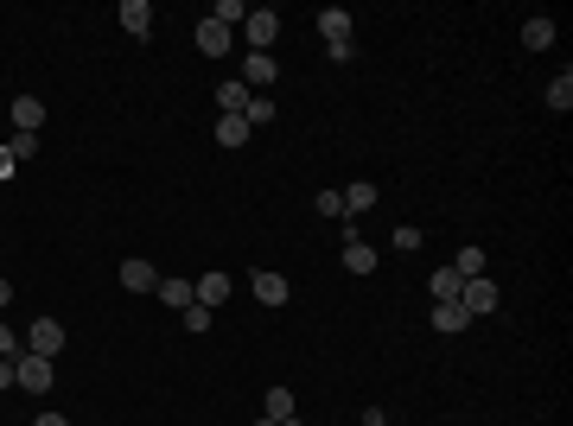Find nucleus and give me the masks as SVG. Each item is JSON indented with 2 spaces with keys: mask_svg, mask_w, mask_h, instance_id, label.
I'll return each instance as SVG.
<instances>
[{
  "mask_svg": "<svg viewBox=\"0 0 573 426\" xmlns=\"http://www.w3.org/2000/svg\"><path fill=\"white\" fill-rule=\"evenodd\" d=\"M13 382L20 388H32V395H51V357H32V350H20V357H13Z\"/></svg>",
  "mask_w": 573,
  "mask_h": 426,
  "instance_id": "f257e3e1",
  "label": "nucleus"
},
{
  "mask_svg": "<svg viewBox=\"0 0 573 426\" xmlns=\"http://www.w3.org/2000/svg\"><path fill=\"white\" fill-rule=\"evenodd\" d=\"M523 45H529V51H548V45H554V20H548V13H529V20H523Z\"/></svg>",
  "mask_w": 573,
  "mask_h": 426,
  "instance_id": "2eb2a0df",
  "label": "nucleus"
},
{
  "mask_svg": "<svg viewBox=\"0 0 573 426\" xmlns=\"http://www.w3.org/2000/svg\"><path fill=\"white\" fill-rule=\"evenodd\" d=\"M39 121H45V102L39 96H20L13 102V134H39Z\"/></svg>",
  "mask_w": 573,
  "mask_h": 426,
  "instance_id": "dca6fc26",
  "label": "nucleus"
},
{
  "mask_svg": "<svg viewBox=\"0 0 573 426\" xmlns=\"http://www.w3.org/2000/svg\"><path fill=\"white\" fill-rule=\"evenodd\" d=\"M249 96H255V90H249L242 77H230V83L217 90V109H224V115H242V109H249Z\"/></svg>",
  "mask_w": 573,
  "mask_h": 426,
  "instance_id": "6ab92c4d",
  "label": "nucleus"
},
{
  "mask_svg": "<svg viewBox=\"0 0 573 426\" xmlns=\"http://www.w3.org/2000/svg\"><path fill=\"white\" fill-rule=\"evenodd\" d=\"M344 267H350V274H376V248L357 236V223H350V236H344Z\"/></svg>",
  "mask_w": 573,
  "mask_h": 426,
  "instance_id": "1a4fd4ad",
  "label": "nucleus"
},
{
  "mask_svg": "<svg viewBox=\"0 0 573 426\" xmlns=\"http://www.w3.org/2000/svg\"><path fill=\"white\" fill-rule=\"evenodd\" d=\"M280 77V64H274V51H249L242 57V83L255 90V96H268V83Z\"/></svg>",
  "mask_w": 573,
  "mask_h": 426,
  "instance_id": "20e7f679",
  "label": "nucleus"
},
{
  "mask_svg": "<svg viewBox=\"0 0 573 426\" xmlns=\"http://www.w3.org/2000/svg\"><path fill=\"white\" fill-rule=\"evenodd\" d=\"M26 350H32V357H51V363H57V350H64V325H57V318H39V325L26 331Z\"/></svg>",
  "mask_w": 573,
  "mask_h": 426,
  "instance_id": "39448f33",
  "label": "nucleus"
},
{
  "mask_svg": "<svg viewBox=\"0 0 573 426\" xmlns=\"http://www.w3.org/2000/svg\"><path fill=\"white\" fill-rule=\"evenodd\" d=\"M7 178H20V160H13L7 147H0V185H7Z\"/></svg>",
  "mask_w": 573,
  "mask_h": 426,
  "instance_id": "7c9ffc66",
  "label": "nucleus"
},
{
  "mask_svg": "<svg viewBox=\"0 0 573 426\" xmlns=\"http://www.w3.org/2000/svg\"><path fill=\"white\" fill-rule=\"evenodd\" d=\"M7 388H13V363H7V357H0V395H7Z\"/></svg>",
  "mask_w": 573,
  "mask_h": 426,
  "instance_id": "473e14b6",
  "label": "nucleus"
},
{
  "mask_svg": "<svg viewBox=\"0 0 573 426\" xmlns=\"http://www.w3.org/2000/svg\"><path fill=\"white\" fill-rule=\"evenodd\" d=\"M154 293H160L172 312H185V306L198 300V287H191V280H166V274H160V287H154Z\"/></svg>",
  "mask_w": 573,
  "mask_h": 426,
  "instance_id": "f3484780",
  "label": "nucleus"
},
{
  "mask_svg": "<svg viewBox=\"0 0 573 426\" xmlns=\"http://www.w3.org/2000/svg\"><path fill=\"white\" fill-rule=\"evenodd\" d=\"M204 20H217V26H230V32H236V26L249 20V7H242V0H217V7H210Z\"/></svg>",
  "mask_w": 573,
  "mask_h": 426,
  "instance_id": "5701e85b",
  "label": "nucleus"
},
{
  "mask_svg": "<svg viewBox=\"0 0 573 426\" xmlns=\"http://www.w3.org/2000/svg\"><path fill=\"white\" fill-rule=\"evenodd\" d=\"M459 306H465L472 318H484V312H497V280H490V274H478V280H465V287H459Z\"/></svg>",
  "mask_w": 573,
  "mask_h": 426,
  "instance_id": "7ed1b4c3",
  "label": "nucleus"
},
{
  "mask_svg": "<svg viewBox=\"0 0 573 426\" xmlns=\"http://www.w3.org/2000/svg\"><path fill=\"white\" fill-rule=\"evenodd\" d=\"M255 426H280V420H255Z\"/></svg>",
  "mask_w": 573,
  "mask_h": 426,
  "instance_id": "f704fd0d",
  "label": "nucleus"
},
{
  "mask_svg": "<svg viewBox=\"0 0 573 426\" xmlns=\"http://www.w3.org/2000/svg\"><path fill=\"white\" fill-rule=\"evenodd\" d=\"M242 39H249V51H274V39H280V13H274V7H255V13L242 20Z\"/></svg>",
  "mask_w": 573,
  "mask_h": 426,
  "instance_id": "f03ea898",
  "label": "nucleus"
},
{
  "mask_svg": "<svg viewBox=\"0 0 573 426\" xmlns=\"http://www.w3.org/2000/svg\"><path fill=\"white\" fill-rule=\"evenodd\" d=\"M13 306V280H0V312H7Z\"/></svg>",
  "mask_w": 573,
  "mask_h": 426,
  "instance_id": "72a5a7b5",
  "label": "nucleus"
},
{
  "mask_svg": "<svg viewBox=\"0 0 573 426\" xmlns=\"http://www.w3.org/2000/svg\"><path fill=\"white\" fill-rule=\"evenodd\" d=\"M115 20H121L128 39H147V32H154V7H147V0H121V13H115Z\"/></svg>",
  "mask_w": 573,
  "mask_h": 426,
  "instance_id": "6e6552de",
  "label": "nucleus"
},
{
  "mask_svg": "<svg viewBox=\"0 0 573 426\" xmlns=\"http://www.w3.org/2000/svg\"><path fill=\"white\" fill-rule=\"evenodd\" d=\"M548 109H554V115H567V109H573V70H560V77L548 83Z\"/></svg>",
  "mask_w": 573,
  "mask_h": 426,
  "instance_id": "4be33fe9",
  "label": "nucleus"
},
{
  "mask_svg": "<svg viewBox=\"0 0 573 426\" xmlns=\"http://www.w3.org/2000/svg\"><path fill=\"white\" fill-rule=\"evenodd\" d=\"M32 426H70V420H64V413H57V407H45V413H39V420H32Z\"/></svg>",
  "mask_w": 573,
  "mask_h": 426,
  "instance_id": "2f4dec72",
  "label": "nucleus"
},
{
  "mask_svg": "<svg viewBox=\"0 0 573 426\" xmlns=\"http://www.w3.org/2000/svg\"><path fill=\"white\" fill-rule=\"evenodd\" d=\"M453 274H459V280H478V274H484V248H459Z\"/></svg>",
  "mask_w": 573,
  "mask_h": 426,
  "instance_id": "b1692460",
  "label": "nucleus"
},
{
  "mask_svg": "<svg viewBox=\"0 0 573 426\" xmlns=\"http://www.w3.org/2000/svg\"><path fill=\"white\" fill-rule=\"evenodd\" d=\"M249 134H255V127H249L242 115H224V121H217V147H242Z\"/></svg>",
  "mask_w": 573,
  "mask_h": 426,
  "instance_id": "412c9836",
  "label": "nucleus"
},
{
  "mask_svg": "<svg viewBox=\"0 0 573 426\" xmlns=\"http://www.w3.org/2000/svg\"><path fill=\"white\" fill-rule=\"evenodd\" d=\"M191 287H198V306L217 312V306L230 300V274H204V280H191Z\"/></svg>",
  "mask_w": 573,
  "mask_h": 426,
  "instance_id": "f8f14e48",
  "label": "nucleus"
},
{
  "mask_svg": "<svg viewBox=\"0 0 573 426\" xmlns=\"http://www.w3.org/2000/svg\"><path fill=\"white\" fill-rule=\"evenodd\" d=\"M7 153H13V160H32V153H39V134H13Z\"/></svg>",
  "mask_w": 573,
  "mask_h": 426,
  "instance_id": "c85d7f7f",
  "label": "nucleus"
},
{
  "mask_svg": "<svg viewBox=\"0 0 573 426\" xmlns=\"http://www.w3.org/2000/svg\"><path fill=\"white\" fill-rule=\"evenodd\" d=\"M427 325H434V331H446V337H459L465 325H478L465 306H434V318H427Z\"/></svg>",
  "mask_w": 573,
  "mask_h": 426,
  "instance_id": "ddd939ff",
  "label": "nucleus"
},
{
  "mask_svg": "<svg viewBox=\"0 0 573 426\" xmlns=\"http://www.w3.org/2000/svg\"><path fill=\"white\" fill-rule=\"evenodd\" d=\"M319 217H344V197L338 191H319Z\"/></svg>",
  "mask_w": 573,
  "mask_h": 426,
  "instance_id": "c756f323",
  "label": "nucleus"
},
{
  "mask_svg": "<svg viewBox=\"0 0 573 426\" xmlns=\"http://www.w3.org/2000/svg\"><path fill=\"white\" fill-rule=\"evenodd\" d=\"M242 121H249V127H261V121H274V96H249V109H242Z\"/></svg>",
  "mask_w": 573,
  "mask_h": 426,
  "instance_id": "393cba45",
  "label": "nucleus"
},
{
  "mask_svg": "<svg viewBox=\"0 0 573 426\" xmlns=\"http://www.w3.org/2000/svg\"><path fill=\"white\" fill-rule=\"evenodd\" d=\"M427 287H434V306H459V287H465V280H459L453 267H440L434 280H427Z\"/></svg>",
  "mask_w": 573,
  "mask_h": 426,
  "instance_id": "a211bd4d",
  "label": "nucleus"
},
{
  "mask_svg": "<svg viewBox=\"0 0 573 426\" xmlns=\"http://www.w3.org/2000/svg\"><path fill=\"white\" fill-rule=\"evenodd\" d=\"M191 39H198V51H204V57H224V51H230V26H217V20H198V32H191Z\"/></svg>",
  "mask_w": 573,
  "mask_h": 426,
  "instance_id": "9d476101",
  "label": "nucleus"
},
{
  "mask_svg": "<svg viewBox=\"0 0 573 426\" xmlns=\"http://www.w3.org/2000/svg\"><path fill=\"white\" fill-rule=\"evenodd\" d=\"M20 350H26V337H20L13 325H0V357H7V363H13V357H20Z\"/></svg>",
  "mask_w": 573,
  "mask_h": 426,
  "instance_id": "bb28decb",
  "label": "nucleus"
},
{
  "mask_svg": "<svg viewBox=\"0 0 573 426\" xmlns=\"http://www.w3.org/2000/svg\"><path fill=\"white\" fill-rule=\"evenodd\" d=\"M294 413H300L294 388H268V413H261V420H294Z\"/></svg>",
  "mask_w": 573,
  "mask_h": 426,
  "instance_id": "aec40b11",
  "label": "nucleus"
},
{
  "mask_svg": "<svg viewBox=\"0 0 573 426\" xmlns=\"http://www.w3.org/2000/svg\"><path fill=\"white\" fill-rule=\"evenodd\" d=\"M338 197H344V217L357 223V217H370V210H376V197H383V191H376L370 178H357V185H344Z\"/></svg>",
  "mask_w": 573,
  "mask_h": 426,
  "instance_id": "0eeeda50",
  "label": "nucleus"
},
{
  "mask_svg": "<svg viewBox=\"0 0 573 426\" xmlns=\"http://www.w3.org/2000/svg\"><path fill=\"white\" fill-rule=\"evenodd\" d=\"M319 32H325V45H344L350 39V13L344 7H319Z\"/></svg>",
  "mask_w": 573,
  "mask_h": 426,
  "instance_id": "4468645a",
  "label": "nucleus"
},
{
  "mask_svg": "<svg viewBox=\"0 0 573 426\" xmlns=\"http://www.w3.org/2000/svg\"><path fill=\"white\" fill-rule=\"evenodd\" d=\"M389 242H395L401 255H414V248H420V230H414V223H395V236H389Z\"/></svg>",
  "mask_w": 573,
  "mask_h": 426,
  "instance_id": "cd10ccee",
  "label": "nucleus"
},
{
  "mask_svg": "<svg viewBox=\"0 0 573 426\" xmlns=\"http://www.w3.org/2000/svg\"><path fill=\"white\" fill-rule=\"evenodd\" d=\"M255 300H261V306H286V300H294L286 274H255Z\"/></svg>",
  "mask_w": 573,
  "mask_h": 426,
  "instance_id": "9b49d317",
  "label": "nucleus"
},
{
  "mask_svg": "<svg viewBox=\"0 0 573 426\" xmlns=\"http://www.w3.org/2000/svg\"><path fill=\"white\" fill-rule=\"evenodd\" d=\"M179 325H185V331H198V337H204V331H210V306H198V300H191V306H185V312H179Z\"/></svg>",
  "mask_w": 573,
  "mask_h": 426,
  "instance_id": "a878e982",
  "label": "nucleus"
},
{
  "mask_svg": "<svg viewBox=\"0 0 573 426\" xmlns=\"http://www.w3.org/2000/svg\"><path fill=\"white\" fill-rule=\"evenodd\" d=\"M115 274H121V287H128V293H154V287H160L154 261H140V255H128V261H121Z\"/></svg>",
  "mask_w": 573,
  "mask_h": 426,
  "instance_id": "423d86ee",
  "label": "nucleus"
}]
</instances>
